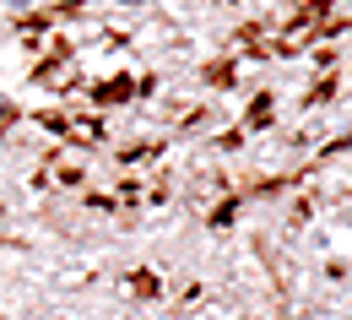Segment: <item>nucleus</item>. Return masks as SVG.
I'll use <instances>...</instances> for the list:
<instances>
[{
	"mask_svg": "<svg viewBox=\"0 0 352 320\" xmlns=\"http://www.w3.org/2000/svg\"><path fill=\"white\" fill-rule=\"evenodd\" d=\"M6 6H28V0H6Z\"/></svg>",
	"mask_w": 352,
	"mask_h": 320,
	"instance_id": "1",
	"label": "nucleus"
}]
</instances>
